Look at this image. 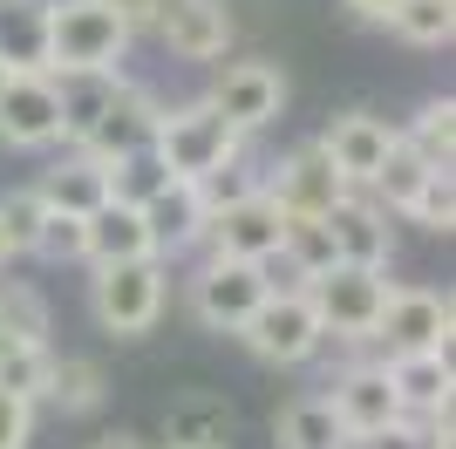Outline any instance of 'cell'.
<instances>
[{
  "mask_svg": "<svg viewBox=\"0 0 456 449\" xmlns=\"http://www.w3.org/2000/svg\"><path fill=\"white\" fill-rule=\"evenodd\" d=\"M48 368H55V347L48 340H20V334H0V388L41 409V395H48Z\"/></svg>",
  "mask_w": 456,
  "mask_h": 449,
  "instance_id": "25",
  "label": "cell"
},
{
  "mask_svg": "<svg viewBox=\"0 0 456 449\" xmlns=\"http://www.w3.org/2000/svg\"><path fill=\"white\" fill-rule=\"evenodd\" d=\"M402 218L422 224V232H436V239H450V232H456V191H450V170H436V177L416 191V205L402 211Z\"/></svg>",
  "mask_w": 456,
  "mask_h": 449,
  "instance_id": "34",
  "label": "cell"
},
{
  "mask_svg": "<svg viewBox=\"0 0 456 449\" xmlns=\"http://www.w3.org/2000/svg\"><path fill=\"white\" fill-rule=\"evenodd\" d=\"M321 224H327V239H334V265H381V273H388V259H395V224H388V211H381L368 191H347Z\"/></svg>",
  "mask_w": 456,
  "mask_h": 449,
  "instance_id": "16",
  "label": "cell"
},
{
  "mask_svg": "<svg viewBox=\"0 0 456 449\" xmlns=\"http://www.w3.org/2000/svg\"><path fill=\"white\" fill-rule=\"evenodd\" d=\"M28 443H35V409L0 388V449H28Z\"/></svg>",
  "mask_w": 456,
  "mask_h": 449,
  "instance_id": "37",
  "label": "cell"
},
{
  "mask_svg": "<svg viewBox=\"0 0 456 449\" xmlns=\"http://www.w3.org/2000/svg\"><path fill=\"white\" fill-rule=\"evenodd\" d=\"M0 143L7 150H55L61 143L55 75H7V89H0Z\"/></svg>",
  "mask_w": 456,
  "mask_h": 449,
  "instance_id": "10",
  "label": "cell"
},
{
  "mask_svg": "<svg viewBox=\"0 0 456 449\" xmlns=\"http://www.w3.org/2000/svg\"><path fill=\"white\" fill-rule=\"evenodd\" d=\"M450 327H456L450 293H436V286H388L368 347H381V355H450Z\"/></svg>",
  "mask_w": 456,
  "mask_h": 449,
  "instance_id": "7",
  "label": "cell"
},
{
  "mask_svg": "<svg viewBox=\"0 0 456 449\" xmlns=\"http://www.w3.org/2000/svg\"><path fill=\"white\" fill-rule=\"evenodd\" d=\"M7 259H14V252H7V232H0V265H7Z\"/></svg>",
  "mask_w": 456,
  "mask_h": 449,
  "instance_id": "41",
  "label": "cell"
},
{
  "mask_svg": "<svg viewBox=\"0 0 456 449\" xmlns=\"http://www.w3.org/2000/svg\"><path fill=\"white\" fill-rule=\"evenodd\" d=\"M327 409H334V422H341L354 443L375 436V429H388V422H402L395 388H388V368H381V361H347V368L327 381Z\"/></svg>",
  "mask_w": 456,
  "mask_h": 449,
  "instance_id": "14",
  "label": "cell"
},
{
  "mask_svg": "<svg viewBox=\"0 0 456 449\" xmlns=\"http://www.w3.org/2000/svg\"><path fill=\"white\" fill-rule=\"evenodd\" d=\"M205 102L225 116L239 136H259L266 123H280V110H286V75L273 69V61H218Z\"/></svg>",
  "mask_w": 456,
  "mask_h": 449,
  "instance_id": "9",
  "label": "cell"
},
{
  "mask_svg": "<svg viewBox=\"0 0 456 449\" xmlns=\"http://www.w3.org/2000/svg\"><path fill=\"white\" fill-rule=\"evenodd\" d=\"M280 265L293 273V286L321 280L327 265H334V239H327V224H321V218H286V232H280Z\"/></svg>",
  "mask_w": 456,
  "mask_h": 449,
  "instance_id": "29",
  "label": "cell"
},
{
  "mask_svg": "<svg viewBox=\"0 0 456 449\" xmlns=\"http://www.w3.org/2000/svg\"><path fill=\"white\" fill-rule=\"evenodd\" d=\"M7 75H14V69H7V61H0V89H7Z\"/></svg>",
  "mask_w": 456,
  "mask_h": 449,
  "instance_id": "42",
  "label": "cell"
},
{
  "mask_svg": "<svg viewBox=\"0 0 456 449\" xmlns=\"http://www.w3.org/2000/svg\"><path fill=\"white\" fill-rule=\"evenodd\" d=\"M388 368V388H395V409L429 422V415H450V355H381Z\"/></svg>",
  "mask_w": 456,
  "mask_h": 449,
  "instance_id": "19",
  "label": "cell"
},
{
  "mask_svg": "<svg viewBox=\"0 0 456 449\" xmlns=\"http://www.w3.org/2000/svg\"><path fill=\"white\" fill-rule=\"evenodd\" d=\"M41 41L48 75H123L130 20L110 0H41Z\"/></svg>",
  "mask_w": 456,
  "mask_h": 449,
  "instance_id": "1",
  "label": "cell"
},
{
  "mask_svg": "<svg viewBox=\"0 0 456 449\" xmlns=\"http://www.w3.org/2000/svg\"><path fill=\"white\" fill-rule=\"evenodd\" d=\"M95 449H151V443H143V436H123V429H116V436H102Z\"/></svg>",
  "mask_w": 456,
  "mask_h": 449,
  "instance_id": "40",
  "label": "cell"
},
{
  "mask_svg": "<svg viewBox=\"0 0 456 449\" xmlns=\"http://www.w3.org/2000/svg\"><path fill=\"white\" fill-rule=\"evenodd\" d=\"M232 443V409L218 395H177L164 409V449H225Z\"/></svg>",
  "mask_w": 456,
  "mask_h": 449,
  "instance_id": "21",
  "label": "cell"
},
{
  "mask_svg": "<svg viewBox=\"0 0 456 449\" xmlns=\"http://www.w3.org/2000/svg\"><path fill=\"white\" fill-rule=\"evenodd\" d=\"M402 143L416 150L429 170H450L456 164V102L450 95H429V102L416 110V123L402 130Z\"/></svg>",
  "mask_w": 456,
  "mask_h": 449,
  "instance_id": "27",
  "label": "cell"
},
{
  "mask_svg": "<svg viewBox=\"0 0 456 449\" xmlns=\"http://www.w3.org/2000/svg\"><path fill=\"white\" fill-rule=\"evenodd\" d=\"M0 334L48 340V299H41L35 286H7V293H0Z\"/></svg>",
  "mask_w": 456,
  "mask_h": 449,
  "instance_id": "35",
  "label": "cell"
},
{
  "mask_svg": "<svg viewBox=\"0 0 456 449\" xmlns=\"http://www.w3.org/2000/svg\"><path fill=\"white\" fill-rule=\"evenodd\" d=\"M239 340H246V355L266 361V368H300V361H314L327 347L306 286H273V293L252 306V320L239 327Z\"/></svg>",
  "mask_w": 456,
  "mask_h": 449,
  "instance_id": "4",
  "label": "cell"
},
{
  "mask_svg": "<svg viewBox=\"0 0 456 449\" xmlns=\"http://www.w3.org/2000/svg\"><path fill=\"white\" fill-rule=\"evenodd\" d=\"M123 75H55V95H61V143H82L89 123L110 110V95Z\"/></svg>",
  "mask_w": 456,
  "mask_h": 449,
  "instance_id": "26",
  "label": "cell"
},
{
  "mask_svg": "<svg viewBox=\"0 0 456 449\" xmlns=\"http://www.w3.org/2000/svg\"><path fill=\"white\" fill-rule=\"evenodd\" d=\"M0 61H7L14 75H48L41 0H0Z\"/></svg>",
  "mask_w": 456,
  "mask_h": 449,
  "instance_id": "24",
  "label": "cell"
},
{
  "mask_svg": "<svg viewBox=\"0 0 456 449\" xmlns=\"http://www.w3.org/2000/svg\"><path fill=\"white\" fill-rule=\"evenodd\" d=\"M259 191L280 205V218H327V211L347 198L341 170L327 164L321 143H293L273 170H259Z\"/></svg>",
  "mask_w": 456,
  "mask_h": 449,
  "instance_id": "8",
  "label": "cell"
},
{
  "mask_svg": "<svg viewBox=\"0 0 456 449\" xmlns=\"http://www.w3.org/2000/svg\"><path fill=\"white\" fill-rule=\"evenodd\" d=\"M143 224H151V252L171 265V259H184V252H198V245H205L211 205H205V191H198V184L171 177V184L143 205Z\"/></svg>",
  "mask_w": 456,
  "mask_h": 449,
  "instance_id": "17",
  "label": "cell"
},
{
  "mask_svg": "<svg viewBox=\"0 0 456 449\" xmlns=\"http://www.w3.org/2000/svg\"><path fill=\"white\" fill-rule=\"evenodd\" d=\"M82 259L89 265H116V259H157L151 252V224L143 205H123V198H102V205L82 218Z\"/></svg>",
  "mask_w": 456,
  "mask_h": 449,
  "instance_id": "18",
  "label": "cell"
},
{
  "mask_svg": "<svg viewBox=\"0 0 456 449\" xmlns=\"http://www.w3.org/2000/svg\"><path fill=\"white\" fill-rule=\"evenodd\" d=\"M35 191L48 198V211H69V218H89L102 198H110V164H95L89 150L69 143V157H55V164L35 177Z\"/></svg>",
  "mask_w": 456,
  "mask_h": 449,
  "instance_id": "20",
  "label": "cell"
},
{
  "mask_svg": "<svg viewBox=\"0 0 456 449\" xmlns=\"http://www.w3.org/2000/svg\"><path fill=\"white\" fill-rule=\"evenodd\" d=\"M341 7H347L354 20H368V28H388V14H395L402 0H341Z\"/></svg>",
  "mask_w": 456,
  "mask_h": 449,
  "instance_id": "38",
  "label": "cell"
},
{
  "mask_svg": "<svg viewBox=\"0 0 456 449\" xmlns=\"http://www.w3.org/2000/svg\"><path fill=\"white\" fill-rule=\"evenodd\" d=\"M110 7H116V14H123V20H130V35H136V28H151V20H157V0H110Z\"/></svg>",
  "mask_w": 456,
  "mask_h": 449,
  "instance_id": "39",
  "label": "cell"
},
{
  "mask_svg": "<svg viewBox=\"0 0 456 449\" xmlns=\"http://www.w3.org/2000/svg\"><path fill=\"white\" fill-rule=\"evenodd\" d=\"M429 177H436V170L422 164L416 150L402 143V130H395V150H388V164H381V170H375V184H368V198H375V205H381V211H395V218H402V211L416 205V191H422V184H429Z\"/></svg>",
  "mask_w": 456,
  "mask_h": 449,
  "instance_id": "28",
  "label": "cell"
},
{
  "mask_svg": "<svg viewBox=\"0 0 456 449\" xmlns=\"http://www.w3.org/2000/svg\"><path fill=\"white\" fill-rule=\"evenodd\" d=\"M41 218H48V198H41L35 184H20V191H7L0 198V232H7V252H35V232H41Z\"/></svg>",
  "mask_w": 456,
  "mask_h": 449,
  "instance_id": "32",
  "label": "cell"
},
{
  "mask_svg": "<svg viewBox=\"0 0 456 449\" xmlns=\"http://www.w3.org/2000/svg\"><path fill=\"white\" fill-rule=\"evenodd\" d=\"M48 409L61 415H95L102 402H110V381H102V361L89 355H55V368H48V395H41Z\"/></svg>",
  "mask_w": 456,
  "mask_h": 449,
  "instance_id": "23",
  "label": "cell"
},
{
  "mask_svg": "<svg viewBox=\"0 0 456 449\" xmlns=\"http://www.w3.org/2000/svg\"><path fill=\"white\" fill-rule=\"evenodd\" d=\"M157 116H164V102H157L143 82H116L110 110L89 123V136H82L76 150H89L95 164H116V157H130V150H143L157 136Z\"/></svg>",
  "mask_w": 456,
  "mask_h": 449,
  "instance_id": "15",
  "label": "cell"
},
{
  "mask_svg": "<svg viewBox=\"0 0 456 449\" xmlns=\"http://www.w3.org/2000/svg\"><path fill=\"white\" fill-rule=\"evenodd\" d=\"M306 299H314L327 340L368 347L375 320H381V299H388V273L381 265H327L321 280H306Z\"/></svg>",
  "mask_w": 456,
  "mask_h": 449,
  "instance_id": "5",
  "label": "cell"
},
{
  "mask_svg": "<svg viewBox=\"0 0 456 449\" xmlns=\"http://www.w3.org/2000/svg\"><path fill=\"white\" fill-rule=\"evenodd\" d=\"M388 35L409 48H450L456 35V0H402L388 14Z\"/></svg>",
  "mask_w": 456,
  "mask_h": 449,
  "instance_id": "30",
  "label": "cell"
},
{
  "mask_svg": "<svg viewBox=\"0 0 456 449\" xmlns=\"http://www.w3.org/2000/svg\"><path fill=\"white\" fill-rule=\"evenodd\" d=\"M354 449H450V415H429V422L402 415V422H388V429L362 436Z\"/></svg>",
  "mask_w": 456,
  "mask_h": 449,
  "instance_id": "33",
  "label": "cell"
},
{
  "mask_svg": "<svg viewBox=\"0 0 456 449\" xmlns=\"http://www.w3.org/2000/svg\"><path fill=\"white\" fill-rule=\"evenodd\" d=\"M28 259H48V265H76L82 259V218H69V211H48L35 232V252Z\"/></svg>",
  "mask_w": 456,
  "mask_h": 449,
  "instance_id": "36",
  "label": "cell"
},
{
  "mask_svg": "<svg viewBox=\"0 0 456 449\" xmlns=\"http://www.w3.org/2000/svg\"><path fill=\"white\" fill-rule=\"evenodd\" d=\"M266 293H273V265H252V259L211 252V259L191 273V314H198V327H211V334H239Z\"/></svg>",
  "mask_w": 456,
  "mask_h": 449,
  "instance_id": "6",
  "label": "cell"
},
{
  "mask_svg": "<svg viewBox=\"0 0 456 449\" xmlns=\"http://www.w3.org/2000/svg\"><path fill=\"white\" fill-rule=\"evenodd\" d=\"M164 184H171V170H164V157H157L151 143L110 164V198H123V205H151Z\"/></svg>",
  "mask_w": 456,
  "mask_h": 449,
  "instance_id": "31",
  "label": "cell"
},
{
  "mask_svg": "<svg viewBox=\"0 0 456 449\" xmlns=\"http://www.w3.org/2000/svg\"><path fill=\"white\" fill-rule=\"evenodd\" d=\"M151 35L164 41L177 61H225L232 14H225V0H157Z\"/></svg>",
  "mask_w": 456,
  "mask_h": 449,
  "instance_id": "13",
  "label": "cell"
},
{
  "mask_svg": "<svg viewBox=\"0 0 456 449\" xmlns=\"http://www.w3.org/2000/svg\"><path fill=\"white\" fill-rule=\"evenodd\" d=\"M273 449H354V436L334 422L327 395H293L273 422Z\"/></svg>",
  "mask_w": 456,
  "mask_h": 449,
  "instance_id": "22",
  "label": "cell"
},
{
  "mask_svg": "<svg viewBox=\"0 0 456 449\" xmlns=\"http://www.w3.org/2000/svg\"><path fill=\"white\" fill-rule=\"evenodd\" d=\"M164 299H171V265L164 259H116V265H95L89 280V314L116 340H143L164 320Z\"/></svg>",
  "mask_w": 456,
  "mask_h": 449,
  "instance_id": "2",
  "label": "cell"
},
{
  "mask_svg": "<svg viewBox=\"0 0 456 449\" xmlns=\"http://www.w3.org/2000/svg\"><path fill=\"white\" fill-rule=\"evenodd\" d=\"M280 205H273L266 191H252V198H239V205H218L205 224V245L211 252H225V259H252V265H273L280 259Z\"/></svg>",
  "mask_w": 456,
  "mask_h": 449,
  "instance_id": "11",
  "label": "cell"
},
{
  "mask_svg": "<svg viewBox=\"0 0 456 449\" xmlns=\"http://www.w3.org/2000/svg\"><path fill=\"white\" fill-rule=\"evenodd\" d=\"M314 143L327 150V164L341 170L347 191H368V184H375V170L388 164V150H395V130H388V116L347 110V116H334V123H327Z\"/></svg>",
  "mask_w": 456,
  "mask_h": 449,
  "instance_id": "12",
  "label": "cell"
},
{
  "mask_svg": "<svg viewBox=\"0 0 456 449\" xmlns=\"http://www.w3.org/2000/svg\"><path fill=\"white\" fill-rule=\"evenodd\" d=\"M151 150L164 157V170H171V177H184V184H205L218 164L246 157V136H239L225 116H218L205 95H198V102H177V110L157 116Z\"/></svg>",
  "mask_w": 456,
  "mask_h": 449,
  "instance_id": "3",
  "label": "cell"
}]
</instances>
